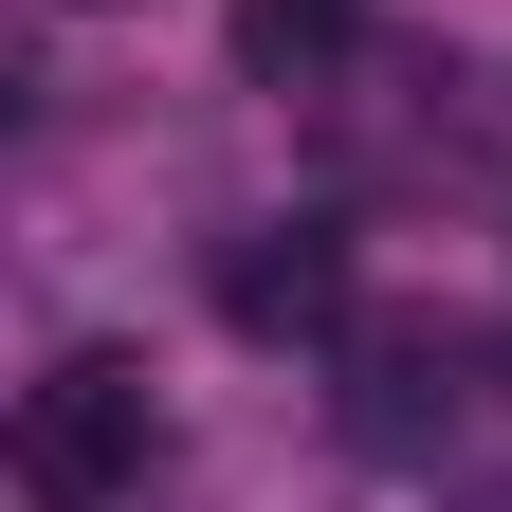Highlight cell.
I'll use <instances>...</instances> for the list:
<instances>
[{"label":"cell","instance_id":"6da1fadb","mask_svg":"<svg viewBox=\"0 0 512 512\" xmlns=\"http://www.w3.org/2000/svg\"><path fill=\"white\" fill-rule=\"evenodd\" d=\"M19 476H37V512H110V494H147V476H165V403H147V366H128V348L37 366V403H19Z\"/></svg>","mask_w":512,"mask_h":512},{"label":"cell","instance_id":"7a4b0ae2","mask_svg":"<svg viewBox=\"0 0 512 512\" xmlns=\"http://www.w3.org/2000/svg\"><path fill=\"white\" fill-rule=\"evenodd\" d=\"M220 311L256 348H293V330H348V238L330 220H256L238 256H220Z\"/></svg>","mask_w":512,"mask_h":512},{"label":"cell","instance_id":"3957f363","mask_svg":"<svg viewBox=\"0 0 512 512\" xmlns=\"http://www.w3.org/2000/svg\"><path fill=\"white\" fill-rule=\"evenodd\" d=\"M439 421H458V330H366L348 348V439L366 458H421Z\"/></svg>","mask_w":512,"mask_h":512},{"label":"cell","instance_id":"277c9868","mask_svg":"<svg viewBox=\"0 0 512 512\" xmlns=\"http://www.w3.org/2000/svg\"><path fill=\"white\" fill-rule=\"evenodd\" d=\"M366 55V0H238V74L256 92H330Z\"/></svg>","mask_w":512,"mask_h":512},{"label":"cell","instance_id":"5b68a950","mask_svg":"<svg viewBox=\"0 0 512 512\" xmlns=\"http://www.w3.org/2000/svg\"><path fill=\"white\" fill-rule=\"evenodd\" d=\"M458 512H512V476H476V494H458Z\"/></svg>","mask_w":512,"mask_h":512}]
</instances>
